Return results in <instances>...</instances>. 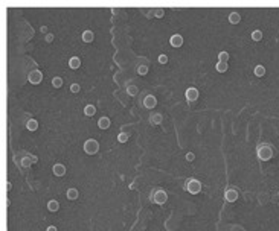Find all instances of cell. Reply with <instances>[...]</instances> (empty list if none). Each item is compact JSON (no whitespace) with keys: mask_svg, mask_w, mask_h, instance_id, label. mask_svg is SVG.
<instances>
[{"mask_svg":"<svg viewBox=\"0 0 279 231\" xmlns=\"http://www.w3.org/2000/svg\"><path fill=\"white\" fill-rule=\"evenodd\" d=\"M227 63H220V61H218V63H217V72H220V73H224V72H226L227 70Z\"/></svg>","mask_w":279,"mask_h":231,"instance_id":"obj_19","label":"cell"},{"mask_svg":"<svg viewBox=\"0 0 279 231\" xmlns=\"http://www.w3.org/2000/svg\"><path fill=\"white\" fill-rule=\"evenodd\" d=\"M224 199L227 202H235L238 199V192L235 189H227L226 192H224Z\"/></svg>","mask_w":279,"mask_h":231,"instance_id":"obj_7","label":"cell"},{"mask_svg":"<svg viewBox=\"0 0 279 231\" xmlns=\"http://www.w3.org/2000/svg\"><path fill=\"white\" fill-rule=\"evenodd\" d=\"M118 140L121 141V143H125V141L128 140V134H125V132H121V134H119V137H118Z\"/></svg>","mask_w":279,"mask_h":231,"instance_id":"obj_27","label":"cell"},{"mask_svg":"<svg viewBox=\"0 0 279 231\" xmlns=\"http://www.w3.org/2000/svg\"><path fill=\"white\" fill-rule=\"evenodd\" d=\"M264 73H265V69H264V67L262 65H256L255 67V74H256V76H264Z\"/></svg>","mask_w":279,"mask_h":231,"instance_id":"obj_24","label":"cell"},{"mask_svg":"<svg viewBox=\"0 0 279 231\" xmlns=\"http://www.w3.org/2000/svg\"><path fill=\"white\" fill-rule=\"evenodd\" d=\"M78 196H79V193H78L76 189H69V190H67V198H69V199L73 201V199H76Z\"/></svg>","mask_w":279,"mask_h":231,"instance_id":"obj_16","label":"cell"},{"mask_svg":"<svg viewBox=\"0 0 279 231\" xmlns=\"http://www.w3.org/2000/svg\"><path fill=\"white\" fill-rule=\"evenodd\" d=\"M26 128H28L29 131H35L37 128H38V123H37V120H34V119L28 120V123H26Z\"/></svg>","mask_w":279,"mask_h":231,"instance_id":"obj_17","label":"cell"},{"mask_svg":"<svg viewBox=\"0 0 279 231\" xmlns=\"http://www.w3.org/2000/svg\"><path fill=\"white\" fill-rule=\"evenodd\" d=\"M79 90H81V87H79L78 84H72V85H70V91H72V93H78Z\"/></svg>","mask_w":279,"mask_h":231,"instance_id":"obj_28","label":"cell"},{"mask_svg":"<svg viewBox=\"0 0 279 231\" xmlns=\"http://www.w3.org/2000/svg\"><path fill=\"white\" fill-rule=\"evenodd\" d=\"M252 38H253L255 41H259V40L262 38V33H261V31H255L253 33H252Z\"/></svg>","mask_w":279,"mask_h":231,"instance_id":"obj_25","label":"cell"},{"mask_svg":"<svg viewBox=\"0 0 279 231\" xmlns=\"http://www.w3.org/2000/svg\"><path fill=\"white\" fill-rule=\"evenodd\" d=\"M157 17H163V11L162 9H157V14H156Z\"/></svg>","mask_w":279,"mask_h":231,"instance_id":"obj_31","label":"cell"},{"mask_svg":"<svg viewBox=\"0 0 279 231\" xmlns=\"http://www.w3.org/2000/svg\"><path fill=\"white\" fill-rule=\"evenodd\" d=\"M156 105H157V99H156L153 94H148V96H145V99H144V106H145V108L151 110V108H154Z\"/></svg>","mask_w":279,"mask_h":231,"instance_id":"obj_8","label":"cell"},{"mask_svg":"<svg viewBox=\"0 0 279 231\" xmlns=\"http://www.w3.org/2000/svg\"><path fill=\"white\" fill-rule=\"evenodd\" d=\"M93 37H95V35H93L92 31H86V32L83 33V41H84V43H92V41H93Z\"/></svg>","mask_w":279,"mask_h":231,"instance_id":"obj_15","label":"cell"},{"mask_svg":"<svg viewBox=\"0 0 279 231\" xmlns=\"http://www.w3.org/2000/svg\"><path fill=\"white\" fill-rule=\"evenodd\" d=\"M185 190L189 193H192V195H197V193H200V190H201V182L198 180H195V178H189L186 181V186H185Z\"/></svg>","mask_w":279,"mask_h":231,"instance_id":"obj_1","label":"cell"},{"mask_svg":"<svg viewBox=\"0 0 279 231\" xmlns=\"http://www.w3.org/2000/svg\"><path fill=\"white\" fill-rule=\"evenodd\" d=\"M84 151H86V154H88V155L96 154V152L99 151V143H98L96 140H93V138L87 140L86 143H84Z\"/></svg>","mask_w":279,"mask_h":231,"instance_id":"obj_2","label":"cell"},{"mask_svg":"<svg viewBox=\"0 0 279 231\" xmlns=\"http://www.w3.org/2000/svg\"><path fill=\"white\" fill-rule=\"evenodd\" d=\"M271 154H273V151H271V148H270V146H265V145H262V146H259V148H258V157H259L262 161H267V160H270Z\"/></svg>","mask_w":279,"mask_h":231,"instance_id":"obj_4","label":"cell"},{"mask_svg":"<svg viewBox=\"0 0 279 231\" xmlns=\"http://www.w3.org/2000/svg\"><path fill=\"white\" fill-rule=\"evenodd\" d=\"M169 43H171L172 47H180L183 44V38H182V35L175 33V35H172L171 38H169Z\"/></svg>","mask_w":279,"mask_h":231,"instance_id":"obj_10","label":"cell"},{"mask_svg":"<svg viewBox=\"0 0 279 231\" xmlns=\"http://www.w3.org/2000/svg\"><path fill=\"white\" fill-rule=\"evenodd\" d=\"M52 85L55 87V88H60L61 85H63V79H61L60 76H55V78L52 79Z\"/></svg>","mask_w":279,"mask_h":231,"instance_id":"obj_23","label":"cell"},{"mask_svg":"<svg viewBox=\"0 0 279 231\" xmlns=\"http://www.w3.org/2000/svg\"><path fill=\"white\" fill-rule=\"evenodd\" d=\"M127 93L130 94V96H136V94H137V90H136L134 85H130V87L127 88Z\"/></svg>","mask_w":279,"mask_h":231,"instance_id":"obj_26","label":"cell"},{"mask_svg":"<svg viewBox=\"0 0 279 231\" xmlns=\"http://www.w3.org/2000/svg\"><path fill=\"white\" fill-rule=\"evenodd\" d=\"M240 20H241V15L238 14V12H230V15H229V22L232 23V24L240 23Z\"/></svg>","mask_w":279,"mask_h":231,"instance_id":"obj_14","label":"cell"},{"mask_svg":"<svg viewBox=\"0 0 279 231\" xmlns=\"http://www.w3.org/2000/svg\"><path fill=\"white\" fill-rule=\"evenodd\" d=\"M98 126L101 128V129H108V128H110V119L108 117H101L98 120Z\"/></svg>","mask_w":279,"mask_h":231,"instance_id":"obj_12","label":"cell"},{"mask_svg":"<svg viewBox=\"0 0 279 231\" xmlns=\"http://www.w3.org/2000/svg\"><path fill=\"white\" fill-rule=\"evenodd\" d=\"M198 96H200V93H198V90H197L195 87H189L185 91V97H186L188 102H195L197 99H198Z\"/></svg>","mask_w":279,"mask_h":231,"instance_id":"obj_5","label":"cell"},{"mask_svg":"<svg viewBox=\"0 0 279 231\" xmlns=\"http://www.w3.org/2000/svg\"><path fill=\"white\" fill-rule=\"evenodd\" d=\"M159 63H160V64H166V63H168V56H166V55H160V56H159Z\"/></svg>","mask_w":279,"mask_h":231,"instance_id":"obj_29","label":"cell"},{"mask_svg":"<svg viewBox=\"0 0 279 231\" xmlns=\"http://www.w3.org/2000/svg\"><path fill=\"white\" fill-rule=\"evenodd\" d=\"M47 231H57V227H47Z\"/></svg>","mask_w":279,"mask_h":231,"instance_id":"obj_32","label":"cell"},{"mask_svg":"<svg viewBox=\"0 0 279 231\" xmlns=\"http://www.w3.org/2000/svg\"><path fill=\"white\" fill-rule=\"evenodd\" d=\"M194 158H195V155H194L192 152H188V154H186V160H188V161H194Z\"/></svg>","mask_w":279,"mask_h":231,"instance_id":"obj_30","label":"cell"},{"mask_svg":"<svg viewBox=\"0 0 279 231\" xmlns=\"http://www.w3.org/2000/svg\"><path fill=\"white\" fill-rule=\"evenodd\" d=\"M41 81H43V74H41V72H40V70H34V72L29 73V82H31V84L37 85V84L41 82Z\"/></svg>","mask_w":279,"mask_h":231,"instance_id":"obj_6","label":"cell"},{"mask_svg":"<svg viewBox=\"0 0 279 231\" xmlns=\"http://www.w3.org/2000/svg\"><path fill=\"white\" fill-rule=\"evenodd\" d=\"M58 208H60L58 201L53 199V201H49V202H47V210H49V212H53V213H55V212H58Z\"/></svg>","mask_w":279,"mask_h":231,"instance_id":"obj_13","label":"cell"},{"mask_svg":"<svg viewBox=\"0 0 279 231\" xmlns=\"http://www.w3.org/2000/svg\"><path fill=\"white\" fill-rule=\"evenodd\" d=\"M137 73L140 74V76H145V74L148 73V65H145V64L139 65V67H137Z\"/></svg>","mask_w":279,"mask_h":231,"instance_id":"obj_22","label":"cell"},{"mask_svg":"<svg viewBox=\"0 0 279 231\" xmlns=\"http://www.w3.org/2000/svg\"><path fill=\"white\" fill-rule=\"evenodd\" d=\"M227 59H229V53L227 52H220L218 53V61H220V63H227Z\"/></svg>","mask_w":279,"mask_h":231,"instance_id":"obj_21","label":"cell"},{"mask_svg":"<svg viewBox=\"0 0 279 231\" xmlns=\"http://www.w3.org/2000/svg\"><path fill=\"white\" fill-rule=\"evenodd\" d=\"M95 113H96V108H95L93 105H87L84 108V114L86 116H95Z\"/></svg>","mask_w":279,"mask_h":231,"instance_id":"obj_18","label":"cell"},{"mask_svg":"<svg viewBox=\"0 0 279 231\" xmlns=\"http://www.w3.org/2000/svg\"><path fill=\"white\" fill-rule=\"evenodd\" d=\"M69 67H70V69H73V70L79 69V67H81V59H79L78 56H72V58L69 59Z\"/></svg>","mask_w":279,"mask_h":231,"instance_id":"obj_11","label":"cell"},{"mask_svg":"<svg viewBox=\"0 0 279 231\" xmlns=\"http://www.w3.org/2000/svg\"><path fill=\"white\" fill-rule=\"evenodd\" d=\"M168 199V196H166V192L165 190H162V189H157V190H154V193H153V198L151 201L156 202V204H159V205H162V204H165Z\"/></svg>","mask_w":279,"mask_h":231,"instance_id":"obj_3","label":"cell"},{"mask_svg":"<svg viewBox=\"0 0 279 231\" xmlns=\"http://www.w3.org/2000/svg\"><path fill=\"white\" fill-rule=\"evenodd\" d=\"M162 114H153L151 116V123H154V125H159V123H162Z\"/></svg>","mask_w":279,"mask_h":231,"instance_id":"obj_20","label":"cell"},{"mask_svg":"<svg viewBox=\"0 0 279 231\" xmlns=\"http://www.w3.org/2000/svg\"><path fill=\"white\" fill-rule=\"evenodd\" d=\"M46 40H47V41H52V40H53V35H47Z\"/></svg>","mask_w":279,"mask_h":231,"instance_id":"obj_33","label":"cell"},{"mask_svg":"<svg viewBox=\"0 0 279 231\" xmlns=\"http://www.w3.org/2000/svg\"><path fill=\"white\" fill-rule=\"evenodd\" d=\"M52 172L55 173L57 176H63V175L66 173V166H64V164H60V163H57V164H53Z\"/></svg>","mask_w":279,"mask_h":231,"instance_id":"obj_9","label":"cell"}]
</instances>
